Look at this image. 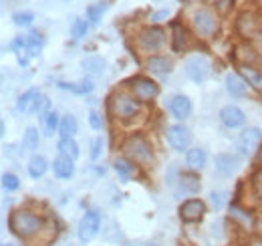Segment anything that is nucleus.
<instances>
[{
    "label": "nucleus",
    "instance_id": "nucleus-1",
    "mask_svg": "<svg viewBox=\"0 0 262 246\" xmlns=\"http://www.w3.org/2000/svg\"><path fill=\"white\" fill-rule=\"evenodd\" d=\"M8 228L12 230V234H16L18 238L27 240L33 238L34 234H38V230L42 228V220L33 212L27 210H14L8 218Z\"/></svg>",
    "mask_w": 262,
    "mask_h": 246
},
{
    "label": "nucleus",
    "instance_id": "nucleus-2",
    "mask_svg": "<svg viewBox=\"0 0 262 246\" xmlns=\"http://www.w3.org/2000/svg\"><path fill=\"white\" fill-rule=\"evenodd\" d=\"M109 107H111V113L117 119H131L139 111V103L133 97H129L127 93H113L111 101H109Z\"/></svg>",
    "mask_w": 262,
    "mask_h": 246
},
{
    "label": "nucleus",
    "instance_id": "nucleus-3",
    "mask_svg": "<svg viewBox=\"0 0 262 246\" xmlns=\"http://www.w3.org/2000/svg\"><path fill=\"white\" fill-rule=\"evenodd\" d=\"M123 150H125V154L129 155V157H133L135 161L145 163V161L151 159V148H149L147 139H145L141 133L129 135V137L125 139V144H123Z\"/></svg>",
    "mask_w": 262,
    "mask_h": 246
},
{
    "label": "nucleus",
    "instance_id": "nucleus-4",
    "mask_svg": "<svg viewBox=\"0 0 262 246\" xmlns=\"http://www.w3.org/2000/svg\"><path fill=\"white\" fill-rule=\"evenodd\" d=\"M260 139H262L260 127H248V129H244V131L240 133L238 141H236V150H238V154L244 155V157L252 155L256 150H258Z\"/></svg>",
    "mask_w": 262,
    "mask_h": 246
},
{
    "label": "nucleus",
    "instance_id": "nucleus-5",
    "mask_svg": "<svg viewBox=\"0 0 262 246\" xmlns=\"http://www.w3.org/2000/svg\"><path fill=\"white\" fill-rule=\"evenodd\" d=\"M99 228H101V216L95 210H89V212H85V216L79 222L77 236H79L81 242H91L97 236Z\"/></svg>",
    "mask_w": 262,
    "mask_h": 246
},
{
    "label": "nucleus",
    "instance_id": "nucleus-6",
    "mask_svg": "<svg viewBox=\"0 0 262 246\" xmlns=\"http://www.w3.org/2000/svg\"><path fill=\"white\" fill-rule=\"evenodd\" d=\"M139 47L147 53H156L165 45V32L160 27H147L139 32Z\"/></svg>",
    "mask_w": 262,
    "mask_h": 246
},
{
    "label": "nucleus",
    "instance_id": "nucleus-7",
    "mask_svg": "<svg viewBox=\"0 0 262 246\" xmlns=\"http://www.w3.org/2000/svg\"><path fill=\"white\" fill-rule=\"evenodd\" d=\"M192 25H194V29L200 36H214L216 31H218V20H216V16L210 12V10H206V8H200L194 12V16H192Z\"/></svg>",
    "mask_w": 262,
    "mask_h": 246
},
{
    "label": "nucleus",
    "instance_id": "nucleus-8",
    "mask_svg": "<svg viewBox=\"0 0 262 246\" xmlns=\"http://www.w3.org/2000/svg\"><path fill=\"white\" fill-rule=\"evenodd\" d=\"M129 87L139 101H151L160 95L158 83L147 79V77H133V79H129Z\"/></svg>",
    "mask_w": 262,
    "mask_h": 246
},
{
    "label": "nucleus",
    "instance_id": "nucleus-9",
    "mask_svg": "<svg viewBox=\"0 0 262 246\" xmlns=\"http://www.w3.org/2000/svg\"><path fill=\"white\" fill-rule=\"evenodd\" d=\"M184 69H186V75L194 81V83H204L208 77H210V61L206 59V57H190L186 65H184Z\"/></svg>",
    "mask_w": 262,
    "mask_h": 246
},
{
    "label": "nucleus",
    "instance_id": "nucleus-10",
    "mask_svg": "<svg viewBox=\"0 0 262 246\" xmlns=\"http://www.w3.org/2000/svg\"><path fill=\"white\" fill-rule=\"evenodd\" d=\"M165 139H167V144L171 146V150H176V152H186L188 146H190V141H192V133H190V129L184 127V125H171V127H167V131H165Z\"/></svg>",
    "mask_w": 262,
    "mask_h": 246
},
{
    "label": "nucleus",
    "instance_id": "nucleus-11",
    "mask_svg": "<svg viewBox=\"0 0 262 246\" xmlns=\"http://www.w3.org/2000/svg\"><path fill=\"white\" fill-rule=\"evenodd\" d=\"M206 214V204L198 198H192V200H186L182 206H180V218L186 222V224H194V222H200Z\"/></svg>",
    "mask_w": 262,
    "mask_h": 246
},
{
    "label": "nucleus",
    "instance_id": "nucleus-12",
    "mask_svg": "<svg viewBox=\"0 0 262 246\" xmlns=\"http://www.w3.org/2000/svg\"><path fill=\"white\" fill-rule=\"evenodd\" d=\"M214 163H216V172L222 178H232L238 172V168H240L238 157L232 154H218L214 157Z\"/></svg>",
    "mask_w": 262,
    "mask_h": 246
},
{
    "label": "nucleus",
    "instance_id": "nucleus-13",
    "mask_svg": "<svg viewBox=\"0 0 262 246\" xmlns=\"http://www.w3.org/2000/svg\"><path fill=\"white\" fill-rule=\"evenodd\" d=\"M167 109L176 119H186L192 113V101L186 95H173L167 101Z\"/></svg>",
    "mask_w": 262,
    "mask_h": 246
},
{
    "label": "nucleus",
    "instance_id": "nucleus-14",
    "mask_svg": "<svg viewBox=\"0 0 262 246\" xmlns=\"http://www.w3.org/2000/svg\"><path fill=\"white\" fill-rule=\"evenodd\" d=\"M220 121L224 123L230 129H236V127H242L246 123V115L240 107L236 105H228V107H222L220 109Z\"/></svg>",
    "mask_w": 262,
    "mask_h": 246
},
{
    "label": "nucleus",
    "instance_id": "nucleus-15",
    "mask_svg": "<svg viewBox=\"0 0 262 246\" xmlns=\"http://www.w3.org/2000/svg\"><path fill=\"white\" fill-rule=\"evenodd\" d=\"M38 103H40V93H38V89H29V91L23 93L18 97L16 109L23 111V113H33V111L38 109Z\"/></svg>",
    "mask_w": 262,
    "mask_h": 246
},
{
    "label": "nucleus",
    "instance_id": "nucleus-16",
    "mask_svg": "<svg viewBox=\"0 0 262 246\" xmlns=\"http://www.w3.org/2000/svg\"><path fill=\"white\" fill-rule=\"evenodd\" d=\"M145 67L154 75H169L173 71V61L167 59V57H162V55H156V57H149L147 59Z\"/></svg>",
    "mask_w": 262,
    "mask_h": 246
},
{
    "label": "nucleus",
    "instance_id": "nucleus-17",
    "mask_svg": "<svg viewBox=\"0 0 262 246\" xmlns=\"http://www.w3.org/2000/svg\"><path fill=\"white\" fill-rule=\"evenodd\" d=\"M236 31H238L240 36L250 38L256 31V16L252 12H242L238 16V20H236Z\"/></svg>",
    "mask_w": 262,
    "mask_h": 246
},
{
    "label": "nucleus",
    "instance_id": "nucleus-18",
    "mask_svg": "<svg viewBox=\"0 0 262 246\" xmlns=\"http://www.w3.org/2000/svg\"><path fill=\"white\" fill-rule=\"evenodd\" d=\"M53 172H55V176L57 178H61V180H69L71 176H73V172H75V166H73V159L71 157H67V155L59 154L55 157V161H53Z\"/></svg>",
    "mask_w": 262,
    "mask_h": 246
},
{
    "label": "nucleus",
    "instance_id": "nucleus-19",
    "mask_svg": "<svg viewBox=\"0 0 262 246\" xmlns=\"http://www.w3.org/2000/svg\"><path fill=\"white\" fill-rule=\"evenodd\" d=\"M186 166H188L192 172L204 170V166H206V154H204V150H200V148L188 150V154H186Z\"/></svg>",
    "mask_w": 262,
    "mask_h": 246
},
{
    "label": "nucleus",
    "instance_id": "nucleus-20",
    "mask_svg": "<svg viewBox=\"0 0 262 246\" xmlns=\"http://www.w3.org/2000/svg\"><path fill=\"white\" fill-rule=\"evenodd\" d=\"M226 89L232 97H242L246 93V81L236 73H228L226 75Z\"/></svg>",
    "mask_w": 262,
    "mask_h": 246
},
{
    "label": "nucleus",
    "instance_id": "nucleus-21",
    "mask_svg": "<svg viewBox=\"0 0 262 246\" xmlns=\"http://www.w3.org/2000/svg\"><path fill=\"white\" fill-rule=\"evenodd\" d=\"M12 51L16 53V57H18V63H20V65H27L29 59L33 57V55H31V49H29V43H27V36H18V38H14V40H12Z\"/></svg>",
    "mask_w": 262,
    "mask_h": 246
},
{
    "label": "nucleus",
    "instance_id": "nucleus-22",
    "mask_svg": "<svg viewBox=\"0 0 262 246\" xmlns=\"http://www.w3.org/2000/svg\"><path fill=\"white\" fill-rule=\"evenodd\" d=\"M178 184H180L182 194H198L200 192V178L196 174H182Z\"/></svg>",
    "mask_w": 262,
    "mask_h": 246
},
{
    "label": "nucleus",
    "instance_id": "nucleus-23",
    "mask_svg": "<svg viewBox=\"0 0 262 246\" xmlns=\"http://www.w3.org/2000/svg\"><path fill=\"white\" fill-rule=\"evenodd\" d=\"M81 67L85 69V73H89V75L97 77V75H101V73L105 71V61H103L101 57H97V55H89V57H85V59H83Z\"/></svg>",
    "mask_w": 262,
    "mask_h": 246
},
{
    "label": "nucleus",
    "instance_id": "nucleus-24",
    "mask_svg": "<svg viewBox=\"0 0 262 246\" xmlns=\"http://www.w3.org/2000/svg\"><path fill=\"white\" fill-rule=\"evenodd\" d=\"M59 87L65 89V91L77 93V95H87V93L93 91V81L91 79H83L81 83H65V81H61Z\"/></svg>",
    "mask_w": 262,
    "mask_h": 246
},
{
    "label": "nucleus",
    "instance_id": "nucleus-25",
    "mask_svg": "<svg viewBox=\"0 0 262 246\" xmlns=\"http://www.w3.org/2000/svg\"><path fill=\"white\" fill-rule=\"evenodd\" d=\"M47 168H49V163H47V159L42 155H33V159L29 161V174H31V178H34V180L42 178L45 172H47Z\"/></svg>",
    "mask_w": 262,
    "mask_h": 246
},
{
    "label": "nucleus",
    "instance_id": "nucleus-26",
    "mask_svg": "<svg viewBox=\"0 0 262 246\" xmlns=\"http://www.w3.org/2000/svg\"><path fill=\"white\" fill-rule=\"evenodd\" d=\"M77 129H79V123H77V119H75L73 115H65V117L61 119V123H59V133H61L63 139L73 137V135L77 133Z\"/></svg>",
    "mask_w": 262,
    "mask_h": 246
},
{
    "label": "nucleus",
    "instance_id": "nucleus-27",
    "mask_svg": "<svg viewBox=\"0 0 262 246\" xmlns=\"http://www.w3.org/2000/svg\"><path fill=\"white\" fill-rule=\"evenodd\" d=\"M240 77H244L246 83H252L254 87L262 89V75L250 65H240Z\"/></svg>",
    "mask_w": 262,
    "mask_h": 246
},
{
    "label": "nucleus",
    "instance_id": "nucleus-28",
    "mask_svg": "<svg viewBox=\"0 0 262 246\" xmlns=\"http://www.w3.org/2000/svg\"><path fill=\"white\" fill-rule=\"evenodd\" d=\"M171 31H173V38H171V49H173L176 53H180V51H184V47H186V31H184V27H182L180 23H173Z\"/></svg>",
    "mask_w": 262,
    "mask_h": 246
},
{
    "label": "nucleus",
    "instance_id": "nucleus-29",
    "mask_svg": "<svg viewBox=\"0 0 262 246\" xmlns=\"http://www.w3.org/2000/svg\"><path fill=\"white\" fill-rule=\"evenodd\" d=\"M38 148V131L34 127H27L25 135H23V152H34Z\"/></svg>",
    "mask_w": 262,
    "mask_h": 246
},
{
    "label": "nucleus",
    "instance_id": "nucleus-30",
    "mask_svg": "<svg viewBox=\"0 0 262 246\" xmlns=\"http://www.w3.org/2000/svg\"><path fill=\"white\" fill-rule=\"evenodd\" d=\"M59 152L63 155H67V157H71V159H77L79 157V146H77V141L73 137L61 139L59 141Z\"/></svg>",
    "mask_w": 262,
    "mask_h": 246
},
{
    "label": "nucleus",
    "instance_id": "nucleus-31",
    "mask_svg": "<svg viewBox=\"0 0 262 246\" xmlns=\"http://www.w3.org/2000/svg\"><path fill=\"white\" fill-rule=\"evenodd\" d=\"M113 168L119 174V178H123V180H127L131 174H133V166H131L129 159H125V157H117L113 161Z\"/></svg>",
    "mask_w": 262,
    "mask_h": 246
},
{
    "label": "nucleus",
    "instance_id": "nucleus-32",
    "mask_svg": "<svg viewBox=\"0 0 262 246\" xmlns=\"http://www.w3.org/2000/svg\"><path fill=\"white\" fill-rule=\"evenodd\" d=\"M42 123H45V131H47V135H53L55 133V129H59V113L57 111H49V113H45L42 117Z\"/></svg>",
    "mask_w": 262,
    "mask_h": 246
},
{
    "label": "nucleus",
    "instance_id": "nucleus-33",
    "mask_svg": "<svg viewBox=\"0 0 262 246\" xmlns=\"http://www.w3.org/2000/svg\"><path fill=\"white\" fill-rule=\"evenodd\" d=\"M236 51H238V61H240V65H248V63L256 61V51L252 47L240 45Z\"/></svg>",
    "mask_w": 262,
    "mask_h": 246
},
{
    "label": "nucleus",
    "instance_id": "nucleus-34",
    "mask_svg": "<svg viewBox=\"0 0 262 246\" xmlns=\"http://www.w3.org/2000/svg\"><path fill=\"white\" fill-rule=\"evenodd\" d=\"M27 43H29L31 55H33V57H36V55H38V51H40V49H42V45H45V38H42L38 32L34 31V32H31V34L27 36Z\"/></svg>",
    "mask_w": 262,
    "mask_h": 246
},
{
    "label": "nucleus",
    "instance_id": "nucleus-35",
    "mask_svg": "<svg viewBox=\"0 0 262 246\" xmlns=\"http://www.w3.org/2000/svg\"><path fill=\"white\" fill-rule=\"evenodd\" d=\"M103 12H105V4H93V6H89L87 8V20H89V25H99Z\"/></svg>",
    "mask_w": 262,
    "mask_h": 246
},
{
    "label": "nucleus",
    "instance_id": "nucleus-36",
    "mask_svg": "<svg viewBox=\"0 0 262 246\" xmlns=\"http://www.w3.org/2000/svg\"><path fill=\"white\" fill-rule=\"evenodd\" d=\"M87 29H89V23L77 18V20L73 23V27H71V36H73L75 40H79V38H83V36L87 34Z\"/></svg>",
    "mask_w": 262,
    "mask_h": 246
},
{
    "label": "nucleus",
    "instance_id": "nucleus-37",
    "mask_svg": "<svg viewBox=\"0 0 262 246\" xmlns=\"http://www.w3.org/2000/svg\"><path fill=\"white\" fill-rule=\"evenodd\" d=\"M12 20H14V25H16V27H29V25L34 20V14L33 12L23 10V12H16V14L12 16Z\"/></svg>",
    "mask_w": 262,
    "mask_h": 246
},
{
    "label": "nucleus",
    "instance_id": "nucleus-38",
    "mask_svg": "<svg viewBox=\"0 0 262 246\" xmlns=\"http://www.w3.org/2000/svg\"><path fill=\"white\" fill-rule=\"evenodd\" d=\"M18 186H20V180H18L14 174H4V176H2V188H4L6 192L18 190Z\"/></svg>",
    "mask_w": 262,
    "mask_h": 246
},
{
    "label": "nucleus",
    "instance_id": "nucleus-39",
    "mask_svg": "<svg viewBox=\"0 0 262 246\" xmlns=\"http://www.w3.org/2000/svg\"><path fill=\"white\" fill-rule=\"evenodd\" d=\"M226 198H228V192H226V190H222V192H212V194H210L212 206H214L216 210H220V208L226 204Z\"/></svg>",
    "mask_w": 262,
    "mask_h": 246
},
{
    "label": "nucleus",
    "instance_id": "nucleus-40",
    "mask_svg": "<svg viewBox=\"0 0 262 246\" xmlns=\"http://www.w3.org/2000/svg\"><path fill=\"white\" fill-rule=\"evenodd\" d=\"M250 184H252V192L256 194V198H260V200H262V168H260V170H256V172L252 174Z\"/></svg>",
    "mask_w": 262,
    "mask_h": 246
},
{
    "label": "nucleus",
    "instance_id": "nucleus-41",
    "mask_svg": "<svg viewBox=\"0 0 262 246\" xmlns=\"http://www.w3.org/2000/svg\"><path fill=\"white\" fill-rule=\"evenodd\" d=\"M103 146H105V141H103V137H95L93 141H91V152H89V157L95 161L99 159V155L103 154Z\"/></svg>",
    "mask_w": 262,
    "mask_h": 246
},
{
    "label": "nucleus",
    "instance_id": "nucleus-42",
    "mask_svg": "<svg viewBox=\"0 0 262 246\" xmlns=\"http://www.w3.org/2000/svg\"><path fill=\"white\" fill-rule=\"evenodd\" d=\"M89 125H91L95 131H99V129L103 127V119H101V115H99L97 111H91V113H89Z\"/></svg>",
    "mask_w": 262,
    "mask_h": 246
},
{
    "label": "nucleus",
    "instance_id": "nucleus-43",
    "mask_svg": "<svg viewBox=\"0 0 262 246\" xmlns=\"http://www.w3.org/2000/svg\"><path fill=\"white\" fill-rule=\"evenodd\" d=\"M216 4H218V10H220V14H228L230 10H232V6L236 4V0H218Z\"/></svg>",
    "mask_w": 262,
    "mask_h": 246
},
{
    "label": "nucleus",
    "instance_id": "nucleus-44",
    "mask_svg": "<svg viewBox=\"0 0 262 246\" xmlns=\"http://www.w3.org/2000/svg\"><path fill=\"white\" fill-rule=\"evenodd\" d=\"M252 228H254V232L258 234L262 238V214H258L256 218H254V222H252Z\"/></svg>",
    "mask_w": 262,
    "mask_h": 246
},
{
    "label": "nucleus",
    "instance_id": "nucleus-45",
    "mask_svg": "<svg viewBox=\"0 0 262 246\" xmlns=\"http://www.w3.org/2000/svg\"><path fill=\"white\" fill-rule=\"evenodd\" d=\"M165 16H167V10H162V12H156L151 16V20H160V18H165Z\"/></svg>",
    "mask_w": 262,
    "mask_h": 246
},
{
    "label": "nucleus",
    "instance_id": "nucleus-46",
    "mask_svg": "<svg viewBox=\"0 0 262 246\" xmlns=\"http://www.w3.org/2000/svg\"><path fill=\"white\" fill-rule=\"evenodd\" d=\"M248 246H262V238H256V240H252Z\"/></svg>",
    "mask_w": 262,
    "mask_h": 246
},
{
    "label": "nucleus",
    "instance_id": "nucleus-47",
    "mask_svg": "<svg viewBox=\"0 0 262 246\" xmlns=\"http://www.w3.org/2000/svg\"><path fill=\"white\" fill-rule=\"evenodd\" d=\"M258 47H260V51H262V29L258 31Z\"/></svg>",
    "mask_w": 262,
    "mask_h": 246
},
{
    "label": "nucleus",
    "instance_id": "nucleus-48",
    "mask_svg": "<svg viewBox=\"0 0 262 246\" xmlns=\"http://www.w3.org/2000/svg\"><path fill=\"white\" fill-rule=\"evenodd\" d=\"M2 133H4V125H2V119H0V137H2Z\"/></svg>",
    "mask_w": 262,
    "mask_h": 246
},
{
    "label": "nucleus",
    "instance_id": "nucleus-49",
    "mask_svg": "<svg viewBox=\"0 0 262 246\" xmlns=\"http://www.w3.org/2000/svg\"><path fill=\"white\" fill-rule=\"evenodd\" d=\"M254 2H256V4H258V6H262V0H254Z\"/></svg>",
    "mask_w": 262,
    "mask_h": 246
},
{
    "label": "nucleus",
    "instance_id": "nucleus-50",
    "mask_svg": "<svg viewBox=\"0 0 262 246\" xmlns=\"http://www.w3.org/2000/svg\"><path fill=\"white\" fill-rule=\"evenodd\" d=\"M2 246H12V244H2Z\"/></svg>",
    "mask_w": 262,
    "mask_h": 246
},
{
    "label": "nucleus",
    "instance_id": "nucleus-51",
    "mask_svg": "<svg viewBox=\"0 0 262 246\" xmlns=\"http://www.w3.org/2000/svg\"><path fill=\"white\" fill-rule=\"evenodd\" d=\"M127 246H133V244H127Z\"/></svg>",
    "mask_w": 262,
    "mask_h": 246
},
{
    "label": "nucleus",
    "instance_id": "nucleus-52",
    "mask_svg": "<svg viewBox=\"0 0 262 246\" xmlns=\"http://www.w3.org/2000/svg\"><path fill=\"white\" fill-rule=\"evenodd\" d=\"M151 246H156V244H151Z\"/></svg>",
    "mask_w": 262,
    "mask_h": 246
}]
</instances>
